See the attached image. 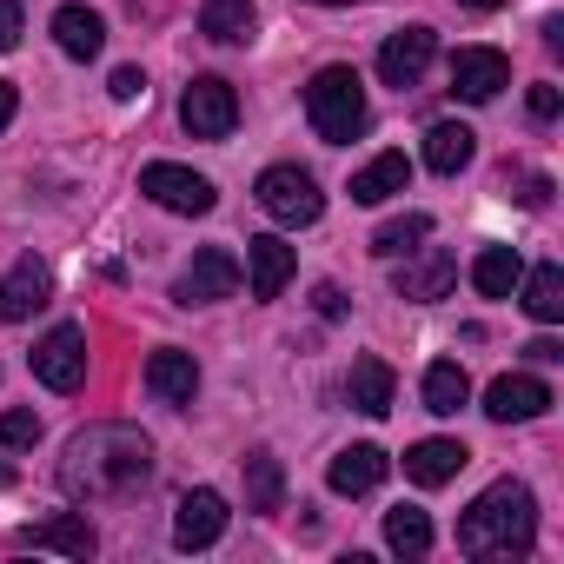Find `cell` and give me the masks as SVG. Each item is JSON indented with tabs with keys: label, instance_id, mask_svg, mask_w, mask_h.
Segmentation results:
<instances>
[{
	"label": "cell",
	"instance_id": "obj_1",
	"mask_svg": "<svg viewBox=\"0 0 564 564\" xmlns=\"http://www.w3.org/2000/svg\"><path fill=\"white\" fill-rule=\"evenodd\" d=\"M153 478V438L133 425H87L61 452V491L74 505H113L133 498Z\"/></svg>",
	"mask_w": 564,
	"mask_h": 564
},
{
	"label": "cell",
	"instance_id": "obj_2",
	"mask_svg": "<svg viewBox=\"0 0 564 564\" xmlns=\"http://www.w3.org/2000/svg\"><path fill=\"white\" fill-rule=\"evenodd\" d=\"M538 538V505L518 478H498L471 498V511L458 518V551L465 557H524Z\"/></svg>",
	"mask_w": 564,
	"mask_h": 564
},
{
	"label": "cell",
	"instance_id": "obj_3",
	"mask_svg": "<svg viewBox=\"0 0 564 564\" xmlns=\"http://www.w3.org/2000/svg\"><path fill=\"white\" fill-rule=\"evenodd\" d=\"M306 120L326 147H346L366 133V87L352 67H319L313 87H306Z\"/></svg>",
	"mask_w": 564,
	"mask_h": 564
},
{
	"label": "cell",
	"instance_id": "obj_4",
	"mask_svg": "<svg viewBox=\"0 0 564 564\" xmlns=\"http://www.w3.org/2000/svg\"><path fill=\"white\" fill-rule=\"evenodd\" d=\"M252 193H259L265 219H279V226H313L326 213V193H319V180L306 166H265Z\"/></svg>",
	"mask_w": 564,
	"mask_h": 564
},
{
	"label": "cell",
	"instance_id": "obj_5",
	"mask_svg": "<svg viewBox=\"0 0 564 564\" xmlns=\"http://www.w3.org/2000/svg\"><path fill=\"white\" fill-rule=\"evenodd\" d=\"M180 127H186L193 140H226V133L239 127V94H232L219 74L186 80V94H180Z\"/></svg>",
	"mask_w": 564,
	"mask_h": 564
},
{
	"label": "cell",
	"instance_id": "obj_6",
	"mask_svg": "<svg viewBox=\"0 0 564 564\" xmlns=\"http://www.w3.org/2000/svg\"><path fill=\"white\" fill-rule=\"evenodd\" d=\"M140 193H147L153 206H166V213H186V219L213 213V180L193 173V166H173V160H153V166L140 173Z\"/></svg>",
	"mask_w": 564,
	"mask_h": 564
},
{
	"label": "cell",
	"instance_id": "obj_7",
	"mask_svg": "<svg viewBox=\"0 0 564 564\" xmlns=\"http://www.w3.org/2000/svg\"><path fill=\"white\" fill-rule=\"evenodd\" d=\"M34 379L47 392H80V379H87V333L80 326H54L34 346Z\"/></svg>",
	"mask_w": 564,
	"mask_h": 564
},
{
	"label": "cell",
	"instance_id": "obj_8",
	"mask_svg": "<svg viewBox=\"0 0 564 564\" xmlns=\"http://www.w3.org/2000/svg\"><path fill=\"white\" fill-rule=\"evenodd\" d=\"M232 293H239V259L226 246L193 252V265L180 272V286H173L180 306H213V300H232Z\"/></svg>",
	"mask_w": 564,
	"mask_h": 564
},
{
	"label": "cell",
	"instance_id": "obj_9",
	"mask_svg": "<svg viewBox=\"0 0 564 564\" xmlns=\"http://www.w3.org/2000/svg\"><path fill=\"white\" fill-rule=\"evenodd\" d=\"M452 286H458V259H452L445 246H419V259L405 252V265H399V279H392V293H399V300H419V306L445 300Z\"/></svg>",
	"mask_w": 564,
	"mask_h": 564
},
{
	"label": "cell",
	"instance_id": "obj_10",
	"mask_svg": "<svg viewBox=\"0 0 564 564\" xmlns=\"http://www.w3.org/2000/svg\"><path fill=\"white\" fill-rule=\"evenodd\" d=\"M505 87H511V61H505L498 47H458V61H452V94H458V100L485 107V100H498Z\"/></svg>",
	"mask_w": 564,
	"mask_h": 564
},
{
	"label": "cell",
	"instance_id": "obj_11",
	"mask_svg": "<svg viewBox=\"0 0 564 564\" xmlns=\"http://www.w3.org/2000/svg\"><path fill=\"white\" fill-rule=\"evenodd\" d=\"M432 54H438V41H432V28H399L386 47H379V80L386 87H419L425 80V67H432Z\"/></svg>",
	"mask_w": 564,
	"mask_h": 564
},
{
	"label": "cell",
	"instance_id": "obj_12",
	"mask_svg": "<svg viewBox=\"0 0 564 564\" xmlns=\"http://www.w3.org/2000/svg\"><path fill=\"white\" fill-rule=\"evenodd\" d=\"M485 412H491L498 425L544 419V412H551V386H544V379H531V372H505V379H491V386H485Z\"/></svg>",
	"mask_w": 564,
	"mask_h": 564
},
{
	"label": "cell",
	"instance_id": "obj_13",
	"mask_svg": "<svg viewBox=\"0 0 564 564\" xmlns=\"http://www.w3.org/2000/svg\"><path fill=\"white\" fill-rule=\"evenodd\" d=\"M226 518H232L226 498H219L213 485H199V491H186L180 511H173V544H180V551H206V544H219Z\"/></svg>",
	"mask_w": 564,
	"mask_h": 564
},
{
	"label": "cell",
	"instance_id": "obj_14",
	"mask_svg": "<svg viewBox=\"0 0 564 564\" xmlns=\"http://www.w3.org/2000/svg\"><path fill=\"white\" fill-rule=\"evenodd\" d=\"M293 246L286 239H272V232H259V239H246V286H252V300H279L286 293V279H293Z\"/></svg>",
	"mask_w": 564,
	"mask_h": 564
},
{
	"label": "cell",
	"instance_id": "obj_15",
	"mask_svg": "<svg viewBox=\"0 0 564 564\" xmlns=\"http://www.w3.org/2000/svg\"><path fill=\"white\" fill-rule=\"evenodd\" d=\"M47 293H54V279H47V265L28 252L8 279H0V319L8 326H21V319H34L41 306H47Z\"/></svg>",
	"mask_w": 564,
	"mask_h": 564
},
{
	"label": "cell",
	"instance_id": "obj_16",
	"mask_svg": "<svg viewBox=\"0 0 564 564\" xmlns=\"http://www.w3.org/2000/svg\"><path fill=\"white\" fill-rule=\"evenodd\" d=\"M386 471H392V458H386L379 445H346V452L326 465V485H333L339 498H366V491H379Z\"/></svg>",
	"mask_w": 564,
	"mask_h": 564
},
{
	"label": "cell",
	"instance_id": "obj_17",
	"mask_svg": "<svg viewBox=\"0 0 564 564\" xmlns=\"http://www.w3.org/2000/svg\"><path fill=\"white\" fill-rule=\"evenodd\" d=\"M147 392L160 399V405H193V392H199V366H193V352H153L147 359Z\"/></svg>",
	"mask_w": 564,
	"mask_h": 564
},
{
	"label": "cell",
	"instance_id": "obj_18",
	"mask_svg": "<svg viewBox=\"0 0 564 564\" xmlns=\"http://www.w3.org/2000/svg\"><path fill=\"white\" fill-rule=\"evenodd\" d=\"M465 458H471V452H465L458 438H419V445L405 452V478L432 491V485H452V478L465 471Z\"/></svg>",
	"mask_w": 564,
	"mask_h": 564
},
{
	"label": "cell",
	"instance_id": "obj_19",
	"mask_svg": "<svg viewBox=\"0 0 564 564\" xmlns=\"http://www.w3.org/2000/svg\"><path fill=\"white\" fill-rule=\"evenodd\" d=\"M392 392H399V379H392L386 359H352V372H346V399H352V412L386 419V412H392Z\"/></svg>",
	"mask_w": 564,
	"mask_h": 564
},
{
	"label": "cell",
	"instance_id": "obj_20",
	"mask_svg": "<svg viewBox=\"0 0 564 564\" xmlns=\"http://www.w3.org/2000/svg\"><path fill=\"white\" fill-rule=\"evenodd\" d=\"M21 538H28V544H41V551H61V557H94V551H100V538H94L87 511H61V518H47V524H28Z\"/></svg>",
	"mask_w": 564,
	"mask_h": 564
},
{
	"label": "cell",
	"instance_id": "obj_21",
	"mask_svg": "<svg viewBox=\"0 0 564 564\" xmlns=\"http://www.w3.org/2000/svg\"><path fill=\"white\" fill-rule=\"evenodd\" d=\"M405 186H412V160H405V153H379L372 166L352 173V199H359V206H386V199L405 193Z\"/></svg>",
	"mask_w": 564,
	"mask_h": 564
},
{
	"label": "cell",
	"instance_id": "obj_22",
	"mask_svg": "<svg viewBox=\"0 0 564 564\" xmlns=\"http://www.w3.org/2000/svg\"><path fill=\"white\" fill-rule=\"evenodd\" d=\"M252 28H259L252 0H206V8H199V34H206V41H219V47H246V41H252Z\"/></svg>",
	"mask_w": 564,
	"mask_h": 564
},
{
	"label": "cell",
	"instance_id": "obj_23",
	"mask_svg": "<svg viewBox=\"0 0 564 564\" xmlns=\"http://www.w3.org/2000/svg\"><path fill=\"white\" fill-rule=\"evenodd\" d=\"M54 41H61L67 61H94V54L107 47V21H100L94 8H61V14H54Z\"/></svg>",
	"mask_w": 564,
	"mask_h": 564
},
{
	"label": "cell",
	"instance_id": "obj_24",
	"mask_svg": "<svg viewBox=\"0 0 564 564\" xmlns=\"http://www.w3.org/2000/svg\"><path fill=\"white\" fill-rule=\"evenodd\" d=\"M471 153H478V133L458 127V120H438V127L425 133V166H432V173H465Z\"/></svg>",
	"mask_w": 564,
	"mask_h": 564
},
{
	"label": "cell",
	"instance_id": "obj_25",
	"mask_svg": "<svg viewBox=\"0 0 564 564\" xmlns=\"http://www.w3.org/2000/svg\"><path fill=\"white\" fill-rule=\"evenodd\" d=\"M518 272H524V259H518L511 246H485V252L471 259V286H478L485 300H511V293H518Z\"/></svg>",
	"mask_w": 564,
	"mask_h": 564
},
{
	"label": "cell",
	"instance_id": "obj_26",
	"mask_svg": "<svg viewBox=\"0 0 564 564\" xmlns=\"http://www.w3.org/2000/svg\"><path fill=\"white\" fill-rule=\"evenodd\" d=\"M524 279V313L538 319V326H557L564 319V272L557 265H531V272H518Z\"/></svg>",
	"mask_w": 564,
	"mask_h": 564
},
{
	"label": "cell",
	"instance_id": "obj_27",
	"mask_svg": "<svg viewBox=\"0 0 564 564\" xmlns=\"http://www.w3.org/2000/svg\"><path fill=\"white\" fill-rule=\"evenodd\" d=\"M465 399H471V379H465V366H458V359H438V366H425V412L452 419Z\"/></svg>",
	"mask_w": 564,
	"mask_h": 564
},
{
	"label": "cell",
	"instance_id": "obj_28",
	"mask_svg": "<svg viewBox=\"0 0 564 564\" xmlns=\"http://www.w3.org/2000/svg\"><path fill=\"white\" fill-rule=\"evenodd\" d=\"M279 498H286V471H279L272 452H252L246 458V511H279Z\"/></svg>",
	"mask_w": 564,
	"mask_h": 564
},
{
	"label": "cell",
	"instance_id": "obj_29",
	"mask_svg": "<svg viewBox=\"0 0 564 564\" xmlns=\"http://www.w3.org/2000/svg\"><path fill=\"white\" fill-rule=\"evenodd\" d=\"M386 544H392L399 557H425V551H432V518H425L419 505L386 511Z\"/></svg>",
	"mask_w": 564,
	"mask_h": 564
},
{
	"label": "cell",
	"instance_id": "obj_30",
	"mask_svg": "<svg viewBox=\"0 0 564 564\" xmlns=\"http://www.w3.org/2000/svg\"><path fill=\"white\" fill-rule=\"evenodd\" d=\"M419 239H432V219L425 213H399V219H386L372 232V252L379 259H399V252H419Z\"/></svg>",
	"mask_w": 564,
	"mask_h": 564
},
{
	"label": "cell",
	"instance_id": "obj_31",
	"mask_svg": "<svg viewBox=\"0 0 564 564\" xmlns=\"http://www.w3.org/2000/svg\"><path fill=\"white\" fill-rule=\"evenodd\" d=\"M0 445H14V452L41 445V419L34 412H0Z\"/></svg>",
	"mask_w": 564,
	"mask_h": 564
},
{
	"label": "cell",
	"instance_id": "obj_32",
	"mask_svg": "<svg viewBox=\"0 0 564 564\" xmlns=\"http://www.w3.org/2000/svg\"><path fill=\"white\" fill-rule=\"evenodd\" d=\"M14 47H21V8L0 0V54H14Z\"/></svg>",
	"mask_w": 564,
	"mask_h": 564
},
{
	"label": "cell",
	"instance_id": "obj_33",
	"mask_svg": "<svg viewBox=\"0 0 564 564\" xmlns=\"http://www.w3.org/2000/svg\"><path fill=\"white\" fill-rule=\"evenodd\" d=\"M557 107H564V94H557L551 80H538V87H531V113H538V120H557Z\"/></svg>",
	"mask_w": 564,
	"mask_h": 564
},
{
	"label": "cell",
	"instance_id": "obj_34",
	"mask_svg": "<svg viewBox=\"0 0 564 564\" xmlns=\"http://www.w3.org/2000/svg\"><path fill=\"white\" fill-rule=\"evenodd\" d=\"M140 94H147V74L140 67H120L113 74V100H140Z\"/></svg>",
	"mask_w": 564,
	"mask_h": 564
},
{
	"label": "cell",
	"instance_id": "obj_35",
	"mask_svg": "<svg viewBox=\"0 0 564 564\" xmlns=\"http://www.w3.org/2000/svg\"><path fill=\"white\" fill-rule=\"evenodd\" d=\"M313 306H319V319H346V293H339V286H319Z\"/></svg>",
	"mask_w": 564,
	"mask_h": 564
},
{
	"label": "cell",
	"instance_id": "obj_36",
	"mask_svg": "<svg viewBox=\"0 0 564 564\" xmlns=\"http://www.w3.org/2000/svg\"><path fill=\"white\" fill-rule=\"evenodd\" d=\"M524 352H531V359H538V366H557V359H564V346H557V339H531V346H524Z\"/></svg>",
	"mask_w": 564,
	"mask_h": 564
},
{
	"label": "cell",
	"instance_id": "obj_37",
	"mask_svg": "<svg viewBox=\"0 0 564 564\" xmlns=\"http://www.w3.org/2000/svg\"><path fill=\"white\" fill-rule=\"evenodd\" d=\"M14 107H21V94H14L8 80H0V133H8V120H14Z\"/></svg>",
	"mask_w": 564,
	"mask_h": 564
},
{
	"label": "cell",
	"instance_id": "obj_38",
	"mask_svg": "<svg viewBox=\"0 0 564 564\" xmlns=\"http://www.w3.org/2000/svg\"><path fill=\"white\" fill-rule=\"evenodd\" d=\"M458 8H471V14H491V8H505V0H458Z\"/></svg>",
	"mask_w": 564,
	"mask_h": 564
},
{
	"label": "cell",
	"instance_id": "obj_39",
	"mask_svg": "<svg viewBox=\"0 0 564 564\" xmlns=\"http://www.w3.org/2000/svg\"><path fill=\"white\" fill-rule=\"evenodd\" d=\"M313 8H352V0H313Z\"/></svg>",
	"mask_w": 564,
	"mask_h": 564
},
{
	"label": "cell",
	"instance_id": "obj_40",
	"mask_svg": "<svg viewBox=\"0 0 564 564\" xmlns=\"http://www.w3.org/2000/svg\"><path fill=\"white\" fill-rule=\"evenodd\" d=\"M0 485H8V465H0Z\"/></svg>",
	"mask_w": 564,
	"mask_h": 564
}]
</instances>
